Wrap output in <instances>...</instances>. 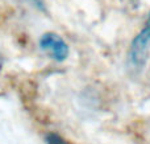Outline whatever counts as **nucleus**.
Instances as JSON below:
<instances>
[{"mask_svg":"<svg viewBox=\"0 0 150 144\" xmlns=\"http://www.w3.org/2000/svg\"><path fill=\"white\" fill-rule=\"evenodd\" d=\"M149 50H150V13L145 26L133 38L129 48V53H128L129 63L134 70H141L146 65V61H148L149 57Z\"/></svg>","mask_w":150,"mask_h":144,"instance_id":"nucleus-1","label":"nucleus"},{"mask_svg":"<svg viewBox=\"0 0 150 144\" xmlns=\"http://www.w3.org/2000/svg\"><path fill=\"white\" fill-rule=\"evenodd\" d=\"M45 142L46 144H70L67 140H65L61 135H58L57 132H49L45 136Z\"/></svg>","mask_w":150,"mask_h":144,"instance_id":"nucleus-3","label":"nucleus"},{"mask_svg":"<svg viewBox=\"0 0 150 144\" xmlns=\"http://www.w3.org/2000/svg\"><path fill=\"white\" fill-rule=\"evenodd\" d=\"M36 8H38L42 12H46V5H45V0H30Z\"/></svg>","mask_w":150,"mask_h":144,"instance_id":"nucleus-4","label":"nucleus"},{"mask_svg":"<svg viewBox=\"0 0 150 144\" xmlns=\"http://www.w3.org/2000/svg\"><path fill=\"white\" fill-rule=\"evenodd\" d=\"M1 66H3V56L0 53V69H1Z\"/></svg>","mask_w":150,"mask_h":144,"instance_id":"nucleus-5","label":"nucleus"},{"mask_svg":"<svg viewBox=\"0 0 150 144\" xmlns=\"http://www.w3.org/2000/svg\"><path fill=\"white\" fill-rule=\"evenodd\" d=\"M38 44L40 48L57 62H63L65 60H67L69 54H70V48H69L67 42L59 34L53 33V32L42 34L40 37Z\"/></svg>","mask_w":150,"mask_h":144,"instance_id":"nucleus-2","label":"nucleus"}]
</instances>
